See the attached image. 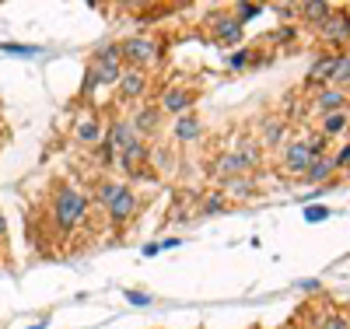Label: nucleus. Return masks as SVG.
I'll return each instance as SVG.
<instances>
[{
	"mask_svg": "<svg viewBox=\"0 0 350 329\" xmlns=\"http://www.w3.org/2000/svg\"><path fill=\"white\" fill-rule=\"evenodd\" d=\"M333 172H336V168H333V158H329V155H326V158H315V165L305 172V183H308V186H326L329 179H333Z\"/></svg>",
	"mask_w": 350,
	"mask_h": 329,
	"instance_id": "17",
	"label": "nucleus"
},
{
	"mask_svg": "<svg viewBox=\"0 0 350 329\" xmlns=\"http://www.w3.org/2000/svg\"><path fill=\"white\" fill-rule=\"evenodd\" d=\"M347 127H350V116H347V109H343V112H329V116L323 119V137H326V140H333V137H340Z\"/></svg>",
	"mask_w": 350,
	"mask_h": 329,
	"instance_id": "22",
	"label": "nucleus"
},
{
	"mask_svg": "<svg viewBox=\"0 0 350 329\" xmlns=\"http://www.w3.org/2000/svg\"><path fill=\"white\" fill-rule=\"evenodd\" d=\"M120 53H123V67H144V64H154L158 60V42L154 39H148V36H137V39H126V42H120Z\"/></svg>",
	"mask_w": 350,
	"mask_h": 329,
	"instance_id": "3",
	"label": "nucleus"
},
{
	"mask_svg": "<svg viewBox=\"0 0 350 329\" xmlns=\"http://www.w3.org/2000/svg\"><path fill=\"white\" fill-rule=\"evenodd\" d=\"M120 74H123V64H92V67H88V74H84V88H81V92L92 95L98 84L102 88L120 84Z\"/></svg>",
	"mask_w": 350,
	"mask_h": 329,
	"instance_id": "6",
	"label": "nucleus"
},
{
	"mask_svg": "<svg viewBox=\"0 0 350 329\" xmlns=\"http://www.w3.org/2000/svg\"><path fill=\"white\" fill-rule=\"evenodd\" d=\"M319 329H350L343 315H323V322H319Z\"/></svg>",
	"mask_w": 350,
	"mask_h": 329,
	"instance_id": "33",
	"label": "nucleus"
},
{
	"mask_svg": "<svg viewBox=\"0 0 350 329\" xmlns=\"http://www.w3.org/2000/svg\"><path fill=\"white\" fill-rule=\"evenodd\" d=\"M319 32H323V42H329V46H343V42H350V11H343V8H333V14L319 25Z\"/></svg>",
	"mask_w": 350,
	"mask_h": 329,
	"instance_id": "4",
	"label": "nucleus"
},
{
	"mask_svg": "<svg viewBox=\"0 0 350 329\" xmlns=\"http://www.w3.org/2000/svg\"><path fill=\"white\" fill-rule=\"evenodd\" d=\"M49 214H53V224L60 228L64 235H70L84 218H88V196L77 189V186H56L53 193V203H49Z\"/></svg>",
	"mask_w": 350,
	"mask_h": 329,
	"instance_id": "1",
	"label": "nucleus"
},
{
	"mask_svg": "<svg viewBox=\"0 0 350 329\" xmlns=\"http://www.w3.org/2000/svg\"><path fill=\"white\" fill-rule=\"evenodd\" d=\"M120 189H123V183H102V186L95 189V200H98L102 207H109L116 196H120Z\"/></svg>",
	"mask_w": 350,
	"mask_h": 329,
	"instance_id": "26",
	"label": "nucleus"
},
{
	"mask_svg": "<svg viewBox=\"0 0 350 329\" xmlns=\"http://www.w3.org/2000/svg\"><path fill=\"white\" fill-rule=\"evenodd\" d=\"M259 14H262V4H235V14H231V18H235L239 25H245V21H252Z\"/></svg>",
	"mask_w": 350,
	"mask_h": 329,
	"instance_id": "27",
	"label": "nucleus"
},
{
	"mask_svg": "<svg viewBox=\"0 0 350 329\" xmlns=\"http://www.w3.org/2000/svg\"><path fill=\"white\" fill-rule=\"evenodd\" d=\"M333 77H336V53H326V56H319L315 64H312V70H308L305 84H308V88H315V84L329 88V84H333Z\"/></svg>",
	"mask_w": 350,
	"mask_h": 329,
	"instance_id": "9",
	"label": "nucleus"
},
{
	"mask_svg": "<svg viewBox=\"0 0 350 329\" xmlns=\"http://www.w3.org/2000/svg\"><path fill=\"white\" fill-rule=\"evenodd\" d=\"M315 105H319V112H343V105H347V92L343 88H336V84H329V88H323L319 92V98H315Z\"/></svg>",
	"mask_w": 350,
	"mask_h": 329,
	"instance_id": "14",
	"label": "nucleus"
},
{
	"mask_svg": "<svg viewBox=\"0 0 350 329\" xmlns=\"http://www.w3.org/2000/svg\"><path fill=\"white\" fill-rule=\"evenodd\" d=\"M105 214H109V221L120 228V224H126L133 214H137V196H133V189H120V196H116L109 207H105Z\"/></svg>",
	"mask_w": 350,
	"mask_h": 329,
	"instance_id": "7",
	"label": "nucleus"
},
{
	"mask_svg": "<svg viewBox=\"0 0 350 329\" xmlns=\"http://www.w3.org/2000/svg\"><path fill=\"white\" fill-rule=\"evenodd\" d=\"M298 14H301V21H308V25H323V21L333 14V8L326 4V0H305V4H298Z\"/></svg>",
	"mask_w": 350,
	"mask_h": 329,
	"instance_id": "15",
	"label": "nucleus"
},
{
	"mask_svg": "<svg viewBox=\"0 0 350 329\" xmlns=\"http://www.w3.org/2000/svg\"><path fill=\"white\" fill-rule=\"evenodd\" d=\"M116 155H120V151H116L105 137H102V144H95V161H98V165H105V168L116 165Z\"/></svg>",
	"mask_w": 350,
	"mask_h": 329,
	"instance_id": "25",
	"label": "nucleus"
},
{
	"mask_svg": "<svg viewBox=\"0 0 350 329\" xmlns=\"http://www.w3.org/2000/svg\"><path fill=\"white\" fill-rule=\"evenodd\" d=\"M343 81H350V56L347 53H336V77H333V84L340 88Z\"/></svg>",
	"mask_w": 350,
	"mask_h": 329,
	"instance_id": "29",
	"label": "nucleus"
},
{
	"mask_svg": "<svg viewBox=\"0 0 350 329\" xmlns=\"http://www.w3.org/2000/svg\"><path fill=\"white\" fill-rule=\"evenodd\" d=\"M298 287H301V291H319V280H301Z\"/></svg>",
	"mask_w": 350,
	"mask_h": 329,
	"instance_id": "38",
	"label": "nucleus"
},
{
	"mask_svg": "<svg viewBox=\"0 0 350 329\" xmlns=\"http://www.w3.org/2000/svg\"><path fill=\"white\" fill-rule=\"evenodd\" d=\"M92 64H123V53H120V42H105L95 49Z\"/></svg>",
	"mask_w": 350,
	"mask_h": 329,
	"instance_id": "23",
	"label": "nucleus"
},
{
	"mask_svg": "<svg viewBox=\"0 0 350 329\" xmlns=\"http://www.w3.org/2000/svg\"><path fill=\"white\" fill-rule=\"evenodd\" d=\"M256 165H259V151L252 144H245L242 151H231V155L217 158L214 161V175H221V183H224V179H239V175L252 172Z\"/></svg>",
	"mask_w": 350,
	"mask_h": 329,
	"instance_id": "2",
	"label": "nucleus"
},
{
	"mask_svg": "<svg viewBox=\"0 0 350 329\" xmlns=\"http://www.w3.org/2000/svg\"><path fill=\"white\" fill-rule=\"evenodd\" d=\"M74 133H77L81 144H102V137H105V130H102L98 119H81Z\"/></svg>",
	"mask_w": 350,
	"mask_h": 329,
	"instance_id": "20",
	"label": "nucleus"
},
{
	"mask_svg": "<svg viewBox=\"0 0 350 329\" xmlns=\"http://www.w3.org/2000/svg\"><path fill=\"white\" fill-rule=\"evenodd\" d=\"M284 137H287V127L280 123V119H267V123H262V144L267 147H284Z\"/></svg>",
	"mask_w": 350,
	"mask_h": 329,
	"instance_id": "21",
	"label": "nucleus"
},
{
	"mask_svg": "<svg viewBox=\"0 0 350 329\" xmlns=\"http://www.w3.org/2000/svg\"><path fill=\"white\" fill-rule=\"evenodd\" d=\"M120 98L123 102H133V98H140L144 92H148V77H144V70H137V67H123V74H120Z\"/></svg>",
	"mask_w": 350,
	"mask_h": 329,
	"instance_id": "8",
	"label": "nucleus"
},
{
	"mask_svg": "<svg viewBox=\"0 0 350 329\" xmlns=\"http://www.w3.org/2000/svg\"><path fill=\"white\" fill-rule=\"evenodd\" d=\"M46 326H49V319H39V322H32L28 329H46Z\"/></svg>",
	"mask_w": 350,
	"mask_h": 329,
	"instance_id": "39",
	"label": "nucleus"
},
{
	"mask_svg": "<svg viewBox=\"0 0 350 329\" xmlns=\"http://www.w3.org/2000/svg\"><path fill=\"white\" fill-rule=\"evenodd\" d=\"M277 42H291V39H295V28H291V25H284V28H277V36H273Z\"/></svg>",
	"mask_w": 350,
	"mask_h": 329,
	"instance_id": "36",
	"label": "nucleus"
},
{
	"mask_svg": "<svg viewBox=\"0 0 350 329\" xmlns=\"http://www.w3.org/2000/svg\"><path fill=\"white\" fill-rule=\"evenodd\" d=\"M280 158H284V172H287V175H298V179H305V172L315 165V155L308 151V144H305V140L287 144Z\"/></svg>",
	"mask_w": 350,
	"mask_h": 329,
	"instance_id": "5",
	"label": "nucleus"
},
{
	"mask_svg": "<svg viewBox=\"0 0 350 329\" xmlns=\"http://www.w3.org/2000/svg\"><path fill=\"white\" fill-rule=\"evenodd\" d=\"M224 207H228V196H224V193H211V196H203L200 211H203V214H221Z\"/></svg>",
	"mask_w": 350,
	"mask_h": 329,
	"instance_id": "24",
	"label": "nucleus"
},
{
	"mask_svg": "<svg viewBox=\"0 0 350 329\" xmlns=\"http://www.w3.org/2000/svg\"><path fill=\"white\" fill-rule=\"evenodd\" d=\"M175 137H179L183 144H193V140L203 137V123L196 116H179V119H175Z\"/></svg>",
	"mask_w": 350,
	"mask_h": 329,
	"instance_id": "18",
	"label": "nucleus"
},
{
	"mask_svg": "<svg viewBox=\"0 0 350 329\" xmlns=\"http://www.w3.org/2000/svg\"><path fill=\"white\" fill-rule=\"evenodd\" d=\"M161 252V242H148V246H144V256H158Z\"/></svg>",
	"mask_w": 350,
	"mask_h": 329,
	"instance_id": "37",
	"label": "nucleus"
},
{
	"mask_svg": "<svg viewBox=\"0 0 350 329\" xmlns=\"http://www.w3.org/2000/svg\"><path fill=\"white\" fill-rule=\"evenodd\" d=\"M193 92H186V88H168V92L161 95V102H158V109L161 112H172V116H186L189 109H193Z\"/></svg>",
	"mask_w": 350,
	"mask_h": 329,
	"instance_id": "10",
	"label": "nucleus"
},
{
	"mask_svg": "<svg viewBox=\"0 0 350 329\" xmlns=\"http://www.w3.org/2000/svg\"><path fill=\"white\" fill-rule=\"evenodd\" d=\"M148 158H151V155H148V144L137 140V144H133V147H126V151H123L120 158H116V161H120V165L133 175L137 168H144V161H148Z\"/></svg>",
	"mask_w": 350,
	"mask_h": 329,
	"instance_id": "16",
	"label": "nucleus"
},
{
	"mask_svg": "<svg viewBox=\"0 0 350 329\" xmlns=\"http://www.w3.org/2000/svg\"><path fill=\"white\" fill-rule=\"evenodd\" d=\"M105 140H109V144H112V147H116V151H120V155H123L126 147H133V144H137L140 137L133 133L130 119H116V123L109 127V133H105Z\"/></svg>",
	"mask_w": 350,
	"mask_h": 329,
	"instance_id": "11",
	"label": "nucleus"
},
{
	"mask_svg": "<svg viewBox=\"0 0 350 329\" xmlns=\"http://www.w3.org/2000/svg\"><path fill=\"white\" fill-rule=\"evenodd\" d=\"M126 302H130V305H140V308H144V305H151L154 298H151L148 291H126Z\"/></svg>",
	"mask_w": 350,
	"mask_h": 329,
	"instance_id": "32",
	"label": "nucleus"
},
{
	"mask_svg": "<svg viewBox=\"0 0 350 329\" xmlns=\"http://www.w3.org/2000/svg\"><path fill=\"white\" fill-rule=\"evenodd\" d=\"M158 123H161V109L158 105H151V109H140V112H133V119H130V127H133V133L144 140L148 133H154L158 130Z\"/></svg>",
	"mask_w": 350,
	"mask_h": 329,
	"instance_id": "13",
	"label": "nucleus"
},
{
	"mask_svg": "<svg viewBox=\"0 0 350 329\" xmlns=\"http://www.w3.org/2000/svg\"><path fill=\"white\" fill-rule=\"evenodd\" d=\"M224 196H235V200H245V196H256V186L249 175H239V179H224Z\"/></svg>",
	"mask_w": 350,
	"mask_h": 329,
	"instance_id": "19",
	"label": "nucleus"
},
{
	"mask_svg": "<svg viewBox=\"0 0 350 329\" xmlns=\"http://www.w3.org/2000/svg\"><path fill=\"white\" fill-rule=\"evenodd\" d=\"M0 235H4V214H0Z\"/></svg>",
	"mask_w": 350,
	"mask_h": 329,
	"instance_id": "40",
	"label": "nucleus"
},
{
	"mask_svg": "<svg viewBox=\"0 0 350 329\" xmlns=\"http://www.w3.org/2000/svg\"><path fill=\"white\" fill-rule=\"evenodd\" d=\"M0 53H8V56H39L42 49H39V46H14V42H0Z\"/></svg>",
	"mask_w": 350,
	"mask_h": 329,
	"instance_id": "28",
	"label": "nucleus"
},
{
	"mask_svg": "<svg viewBox=\"0 0 350 329\" xmlns=\"http://www.w3.org/2000/svg\"><path fill=\"white\" fill-rule=\"evenodd\" d=\"M333 168H336V172H340V168H350V144L343 147V151L333 155Z\"/></svg>",
	"mask_w": 350,
	"mask_h": 329,
	"instance_id": "34",
	"label": "nucleus"
},
{
	"mask_svg": "<svg viewBox=\"0 0 350 329\" xmlns=\"http://www.w3.org/2000/svg\"><path fill=\"white\" fill-rule=\"evenodd\" d=\"M228 64H231V70H242V67L252 64V53H249V49H239V53H231Z\"/></svg>",
	"mask_w": 350,
	"mask_h": 329,
	"instance_id": "31",
	"label": "nucleus"
},
{
	"mask_svg": "<svg viewBox=\"0 0 350 329\" xmlns=\"http://www.w3.org/2000/svg\"><path fill=\"white\" fill-rule=\"evenodd\" d=\"M273 11H277L280 18H295V14H298V4H273Z\"/></svg>",
	"mask_w": 350,
	"mask_h": 329,
	"instance_id": "35",
	"label": "nucleus"
},
{
	"mask_svg": "<svg viewBox=\"0 0 350 329\" xmlns=\"http://www.w3.org/2000/svg\"><path fill=\"white\" fill-rule=\"evenodd\" d=\"M329 218V207H323V203H312L308 211H305V221L308 224H319V221H326Z\"/></svg>",
	"mask_w": 350,
	"mask_h": 329,
	"instance_id": "30",
	"label": "nucleus"
},
{
	"mask_svg": "<svg viewBox=\"0 0 350 329\" xmlns=\"http://www.w3.org/2000/svg\"><path fill=\"white\" fill-rule=\"evenodd\" d=\"M214 42H217V46H239V42H242V25H239L235 18L221 14V18L214 21Z\"/></svg>",
	"mask_w": 350,
	"mask_h": 329,
	"instance_id": "12",
	"label": "nucleus"
}]
</instances>
